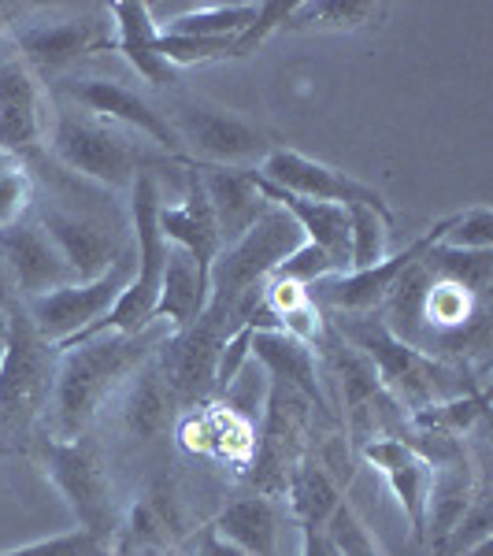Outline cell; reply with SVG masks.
<instances>
[{"label": "cell", "instance_id": "1", "mask_svg": "<svg viewBox=\"0 0 493 556\" xmlns=\"http://www.w3.org/2000/svg\"><path fill=\"white\" fill-rule=\"evenodd\" d=\"M493 253H456L438 241L401 275L387 298V330L442 361L445 349L486 345V293Z\"/></svg>", "mask_w": 493, "mask_h": 556}, {"label": "cell", "instance_id": "27", "mask_svg": "<svg viewBox=\"0 0 493 556\" xmlns=\"http://www.w3.org/2000/svg\"><path fill=\"white\" fill-rule=\"evenodd\" d=\"M152 361H156V356H152ZM152 361L134 375L127 405H123V427H127L134 438H146V442L164 434L175 416V397L164 386V379H160Z\"/></svg>", "mask_w": 493, "mask_h": 556}, {"label": "cell", "instance_id": "16", "mask_svg": "<svg viewBox=\"0 0 493 556\" xmlns=\"http://www.w3.org/2000/svg\"><path fill=\"white\" fill-rule=\"evenodd\" d=\"M0 260L12 275L15 293L26 301L75 282L41 223H15V227L0 230Z\"/></svg>", "mask_w": 493, "mask_h": 556}, {"label": "cell", "instance_id": "15", "mask_svg": "<svg viewBox=\"0 0 493 556\" xmlns=\"http://www.w3.org/2000/svg\"><path fill=\"white\" fill-rule=\"evenodd\" d=\"M49 130L45 97L12 41H0V149L20 156Z\"/></svg>", "mask_w": 493, "mask_h": 556}, {"label": "cell", "instance_id": "6", "mask_svg": "<svg viewBox=\"0 0 493 556\" xmlns=\"http://www.w3.org/2000/svg\"><path fill=\"white\" fill-rule=\"evenodd\" d=\"M301 241L304 235L298 223H293L279 204L267 201V212L260 215L253 227L215 256L212 275H208V308L223 312V316L230 319L235 301L245 298L249 290H260V286L275 275V267H279ZM230 327H235V323H230Z\"/></svg>", "mask_w": 493, "mask_h": 556}, {"label": "cell", "instance_id": "29", "mask_svg": "<svg viewBox=\"0 0 493 556\" xmlns=\"http://www.w3.org/2000/svg\"><path fill=\"white\" fill-rule=\"evenodd\" d=\"M349 212V271H367V267L382 264L390 241L393 215L379 212L371 204H345Z\"/></svg>", "mask_w": 493, "mask_h": 556}, {"label": "cell", "instance_id": "13", "mask_svg": "<svg viewBox=\"0 0 493 556\" xmlns=\"http://www.w3.org/2000/svg\"><path fill=\"white\" fill-rule=\"evenodd\" d=\"M260 178H267L271 186H279L286 193L308 197V201H327V204H371L379 212H390V204L382 201V193L375 186L361 182V178L338 172L330 164H319V160L304 156L298 149H279L275 146L260 160ZM393 215V212H390Z\"/></svg>", "mask_w": 493, "mask_h": 556}, {"label": "cell", "instance_id": "8", "mask_svg": "<svg viewBox=\"0 0 493 556\" xmlns=\"http://www.w3.org/2000/svg\"><path fill=\"white\" fill-rule=\"evenodd\" d=\"M34 453H38L45 479L56 486L64 505L71 508V516L78 519V531L112 545L119 523H115L112 482H108L101 456L89 450L83 438L78 442H64V438H52V434L38 438Z\"/></svg>", "mask_w": 493, "mask_h": 556}, {"label": "cell", "instance_id": "35", "mask_svg": "<svg viewBox=\"0 0 493 556\" xmlns=\"http://www.w3.org/2000/svg\"><path fill=\"white\" fill-rule=\"evenodd\" d=\"M253 334L256 330L241 323V327H235L227 334V342H223L219 361H215V379H212V390L219 393V397L238 382V375L245 371L249 361H253Z\"/></svg>", "mask_w": 493, "mask_h": 556}, {"label": "cell", "instance_id": "12", "mask_svg": "<svg viewBox=\"0 0 493 556\" xmlns=\"http://www.w3.org/2000/svg\"><path fill=\"white\" fill-rule=\"evenodd\" d=\"M445 230H450V215L438 219L434 227H427L416 241H408L401 253L387 256L382 264L367 267V271L334 275V278H327V282L312 286V301H316L319 308H330L334 316H371L375 308L387 304L393 286L401 282V275H405L427 249H434Z\"/></svg>", "mask_w": 493, "mask_h": 556}, {"label": "cell", "instance_id": "9", "mask_svg": "<svg viewBox=\"0 0 493 556\" xmlns=\"http://www.w3.org/2000/svg\"><path fill=\"white\" fill-rule=\"evenodd\" d=\"M49 146L64 167L101 186H112V190L134 186V178L146 172V156L134 149L127 130L112 127L89 112H75V108L56 112Z\"/></svg>", "mask_w": 493, "mask_h": 556}, {"label": "cell", "instance_id": "4", "mask_svg": "<svg viewBox=\"0 0 493 556\" xmlns=\"http://www.w3.org/2000/svg\"><path fill=\"white\" fill-rule=\"evenodd\" d=\"M160 182L152 172H141L130 186V219H134V282L123 290V298L115 301V308L97 323L89 334H141L146 327L156 323V301H160V282H164V264H167V238L160 235ZM75 338V342H83ZM71 342V345H75Z\"/></svg>", "mask_w": 493, "mask_h": 556}, {"label": "cell", "instance_id": "31", "mask_svg": "<svg viewBox=\"0 0 493 556\" xmlns=\"http://www.w3.org/2000/svg\"><path fill=\"white\" fill-rule=\"evenodd\" d=\"M323 534L330 538V545L338 549V556H382L371 527L364 523V516L356 513L349 501H342V505L330 513V519L323 523Z\"/></svg>", "mask_w": 493, "mask_h": 556}, {"label": "cell", "instance_id": "10", "mask_svg": "<svg viewBox=\"0 0 493 556\" xmlns=\"http://www.w3.org/2000/svg\"><path fill=\"white\" fill-rule=\"evenodd\" d=\"M167 123L175 127L182 149L193 152V156H186V160H193V164L245 167V164H253V160H264L267 152L275 149L260 127L208 101L175 104Z\"/></svg>", "mask_w": 493, "mask_h": 556}, {"label": "cell", "instance_id": "33", "mask_svg": "<svg viewBox=\"0 0 493 556\" xmlns=\"http://www.w3.org/2000/svg\"><path fill=\"white\" fill-rule=\"evenodd\" d=\"M156 45H160V56H164L175 71L235 56V41H215V38H182V34H160Z\"/></svg>", "mask_w": 493, "mask_h": 556}, {"label": "cell", "instance_id": "34", "mask_svg": "<svg viewBox=\"0 0 493 556\" xmlns=\"http://www.w3.org/2000/svg\"><path fill=\"white\" fill-rule=\"evenodd\" d=\"M334 275H338L334 260L323 253V249L312 245V241H301V245L275 267L271 278H286V282H298L304 290H312V286L327 282V278H334Z\"/></svg>", "mask_w": 493, "mask_h": 556}, {"label": "cell", "instance_id": "20", "mask_svg": "<svg viewBox=\"0 0 493 556\" xmlns=\"http://www.w3.org/2000/svg\"><path fill=\"white\" fill-rule=\"evenodd\" d=\"M41 227L52 238V245H56V253L67 264L75 282H89V278L104 275L123 253V245L115 241L112 230L93 219H83V215L45 212Z\"/></svg>", "mask_w": 493, "mask_h": 556}, {"label": "cell", "instance_id": "2", "mask_svg": "<svg viewBox=\"0 0 493 556\" xmlns=\"http://www.w3.org/2000/svg\"><path fill=\"white\" fill-rule=\"evenodd\" d=\"M172 338L167 323H152L141 334H89L83 342L56 349L60 361L52 371V438L78 442L97 412L127 375H138Z\"/></svg>", "mask_w": 493, "mask_h": 556}, {"label": "cell", "instance_id": "24", "mask_svg": "<svg viewBox=\"0 0 493 556\" xmlns=\"http://www.w3.org/2000/svg\"><path fill=\"white\" fill-rule=\"evenodd\" d=\"M279 508L267 493H245L212 519L241 556H279Z\"/></svg>", "mask_w": 493, "mask_h": 556}, {"label": "cell", "instance_id": "40", "mask_svg": "<svg viewBox=\"0 0 493 556\" xmlns=\"http://www.w3.org/2000/svg\"><path fill=\"white\" fill-rule=\"evenodd\" d=\"M301 556H338L330 545V538L323 534V527H304L301 531Z\"/></svg>", "mask_w": 493, "mask_h": 556}, {"label": "cell", "instance_id": "23", "mask_svg": "<svg viewBox=\"0 0 493 556\" xmlns=\"http://www.w3.org/2000/svg\"><path fill=\"white\" fill-rule=\"evenodd\" d=\"M253 356L256 364L267 371V379H279L301 393L312 408L327 412V397H323L319 367L312 345L298 342V338L282 334V330H256L253 334Z\"/></svg>", "mask_w": 493, "mask_h": 556}, {"label": "cell", "instance_id": "21", "mask_svg": "<svg viewBox=\"0 0 493 556\" xmlns=\"http://www.w3.org/2000/svg\"><path fill=\"white\" fill-rule=\"evenodd\" d=\"M193 164V160H190ZM197 178L204 186V197L212 204L215 227H219L223 249L230 241H238L249 227L267 212L264 193L256 190L253 172L249 167H208V164H193Z\"/></svg>", "mask_w": 493, "mask_h": 556}, {"label": "cell", "instance_id": "22", "mask_svg": "<svg viewBox=\"0 0 493 556\" xmlns=\"http://www.w3.org/2000/svg\"><path fill=\"white\" fill-rule=\"evenodd\" d=\"M108 15L115 20L112 49L127 56V64L146 78L149 86H167L175 78V67L160 56V26L152 20V4L141 0H115L108 4Z\"/></svg>", "mask_w": 493, "mask_h": 556}, {"label": "cell", "instance_id": "26", "mask_svg": "<svg viewBox=\"0 0 493 556\" xmlns=\"http://www.w3.org/2000/svg\"><path fill=\"white\" fill-rule=\"evenodd\" d=\"M286 505H290V516L304 527H323L330 519L338 505H342V482L327 471V464L312 460V456H301L298 464L286 475Z\"/></svg>", "mask_w": 493, "mask_h": 556}, {"label": "cell", "instance_id": "3", "mask_svg": "<svg viewBox=\"0 0 493 556\" xmlns=\"http://www.w3.org/2000/svg\"><path fill=\"white\" fill-rule=\"evenodd\" d=\"M338 334L375 367L382 390L401 408H408V416H416V412L430 405H442V401L464 397V393H475L468 382V367L438 361V356H427L419 349L405 345L401 338L390 334L382 319L338 316ZM479 390H486V386H479Z\"/></svg>", "mask_w": 493, "mask_h": 556}, {"label": "cell", "instance_id": "28", "mask_svg": "<svg viewBox=\"0 0 493 556\" xmlns=\"http://www.w3.org/2000/svg\"><path fill=\"white\" fill-rule=\"evenodd\" d=\"M253 20H256V4H182L172 23H160V34L238 41L253 26Z\"/></svg>", "mask_w": 493, "mask_h": 556}, {"label": "cell", "instance_id": "25", "mask_svg": "<svg viewBox=\"0 0 493 556\" xmlns=\"http://www.w3.org/2000/svg\"><path fill=\"white\" fill-rule=\"evenodd\" d=\"M204 308H208V278L201 275L193 256L172 245L164 264V282H160L156 323H167L172 334H178V330L193 327L204 316Z\"/></svg>", "mask_w": 493, "mask_h": 556}, {"label": "cell", "instance_id": "43", "mask_svg": "<svg viewBox=\"0 0 493 556\" xmlns=\"http://www.w3.org/2000/svg\"><path fill=\"white\" fill-rule=\"evenodd\" d=\"M460 556H493V538H490V542L471 545V549H468V553H460Z\"/></svg>", "mask_w": 493, "mask_h": 556}, {"label": "cell", "instance_id": "5", "mask_svg": "<svg viewBox=\"0 0 493 556\" xmlns=\"http://www.w3.org/2000/svg\"><path fill=\"white\" fill-rule=\"evenodd\" d=\"M52 349L34 330L20 304L8 308V338L0 349V442L20 445L30 438L34 424L49 408L52 393Z\"/></svg>", "mask_w": 493, "mask_h": 556}, {"label": "cell", "instance_id": "36", "mask_svg": "<svg viewBox=\"0 0 493 556\" xmlns=\"http://www.w3.org/2000/svg\"><path fill=\"white\" fill-rule=\"evenodd\" d=\"M0 556H108V542L86 534V531H67L45 542L20 545V549H4Z\"/></svg>", "mask_w": 493, "mask_h": 556}, {"label": "cell", "instance_id": "32", "mask_svg": "<svg viewBox=\"0 0 493 556\" xmlns=\"http://www.w3.org/2000/svg\"><path fill=\"white\" fill-rule=\"evenodd\" d=\"M442 245L456 249V253H493V212L486 204H475L468 212L450 215Z\"/></svg>", "mask_w": 493, "mask_h": 556}, {"label": "cell", "instance_id": "45", "mask_svg": "<svg viewBox=\"0 0 493 556\" xmlns=\"http://www.w3.org/2000/svg\"><path fill=\"white\" fill-rule=\"evenodd\" d=\"M0 30H4V20H0Z\"/></svg>", "mask_w": 493, "mask_h": 556}, {"label": "cell", "instance_id": "42", "mask_svg": "<svg viewBox=\"0 0 493 556\" xmlns=\"http://www.w3.org/2000/svg\"><path fill=\"white\" fill-rule=\"evenodd\" d=\"M15 167H20V156H12V152H4V149H0V182H4V178L12 175Z\"/></svg>", "mask_w": 493, "mask_h": 556}, {"label": "cell", "instance_id": "38", "mask_svg": "<svg viewBox=\"0 0 493 556\" xmlns=\"http://www.w3.org/2000/svg\"><path fill=\"white\" fill-rule=\"evenodd\" d=\"M30 204H34V182L23 167H15V172L0 182V230L15 227V223H26Z\"/></svg>", "mask_w": 493, "mask_h": 556}, {"label": "cell", "instance_id": "7", "mask_svg": "<svg viewBox=\"0 0 493 556\" xmlns=\"http://www.w3.org/2000/svg\"><path fill=\"white\" fill-rule=\"evenodd\" d=\"M134 267H138V256H134V245H127L104 275L89 278V282L56 286L41 298H30L23 304L26 319L52 349H64L75 338H83L86 330H93L115 308L123 290L134 282Z\"/></svg>", "mask_w": 493, "mask_h": 556}, {"label": "cell", "instance_id": "17", "mask_svg": "<svg viewBox=\"0 0 493 556\" xmlns=\"http://www.w3.org/2000/svg\"><path fill=\"white\" fill-rule=\"evenodd\" d=\"M364 464H371L382 479L390 482L401 513L408 519V531L416 542H424V519H427V493H430V460L419 450H412L401 438H375L361 445Z\"/></svg>", "mask_w": 493, "mask_h": 556}, {"label": "cell", "instance_id": "30", "mask_svg": "<svg viewBox=\"0 0 493 556\" xmlns=\"http://www.w3.org/2000/svg\"><path fill=\"white\" fill-rule=\"evenodd\" d=\"M375 15L379 8L364 0H316V4H293L286 30H356Z\"/></svg>", "mask_w": 493, "mask_h": 556}, {"label": "cell", "instance_id": "19", "mask_svg": "<svg viewBox=\"0 0 493 556\" xmlns=\"http://www.w3.org/2000/svg\"><path fill=\"white\" fill-rule=\"evenodd\" d=\"M20 49L23 64L34 71V78H52L75 60H83L86 52L104 49V38L97 34L93 23L86 20H56V23H34L12 38Z\"/></svg>", "mask_w": 493, "mask_h": 556}, {"label": "cell", "instance_id": "44", "mask_svg": "<svg viewBox=\"0 0 493 556\" xmlns=\"http://www.w3.org/2000/svg\"><path fill=\"white\" fill-rule=\"evenodd\" d=\"M4 338H8V308H0V349H4Z\"/></svg>", "mask_w": 493, "mask_h": 556}, {"label": "cell", "instance_id": "11", "mask_svg": "<svg viewBox=\"0 0 493 556\" xmlns=\"http://www.w3.org/2000/svg\"><path fill=\"white\" fill-rule=\"evenodd\" d=\"M230 330L235 327L223 312L204 308V316L193 327L178 330L164 342V349L156 353V371L172 390L175 405H193L212 393L215 361H219V349Z\"/></svg>", "mask_w": 493, "mask_h": 556}, {"label": "cell", "instance_id": "18", "mask_svg": "<svg viewBox=\"0 0 493 556\" xmlns=\"http://www.w3.org/2000/svg\"><path fill=\"white\" fill-rule=\"evenodd\" d=\"M178 164L186 167V197L178 204L160 208V235L167 238V245L193 256V264L208 278L215 256L223 253V238H219V227H215L212 204H208V197H204V186H201V178H197L193 164L186 156L178 160Z\"/></svg>", "mask_w": 493, "mask_h": 556}, {"label": "cell", "instance_id": "41", "mask_svg": "<svg viewBox=\"0 0 493 556\" xmlns=\"http://www.w3.org/2000/svg\"><path fill=\"white\" fill-rule=\"evenodd\" d=\"M15 304V286H12V275H8L4 260H0V308H12Z\"/></svg>", "mask_w": 493, "mask_h": 556}, {"label": "cell", "instance_id": "37", "mask_svg": "<svg viewBox=\"0 0 493 556\" xmlns=\"http://www.w3.org/2000/svg\"><path fill=\"white\" fill-rule=\"evenodd\" d=\"M290 12H293V4H282V0H264V4H256V20L235 41V56H249V52H256L260 45L271 38V34L286 30V23H290Z\"/></svg>", "mask_w": 493, "mask_h": 556}, {"label": "cell", "instance_id": "39", "mask_svg": "<svg viewBox=\"0 0 493 556\" xmlns=\"http://www.w3.org/2000/svg\"><path fill=\"white\" fill-rule=\"evenodd\" d=\"M182 556H241V553L208 523V527H201V531H197L190 542L182 545Z\"/></svg>", "mask_w": 493, "mask_h": 556}, {"label": "cell", "instance_id": "14", "mask_svg": "<svg viewBox=\"0 0 493 556\" xmlns=\"http://www.w3.org/2000/svg\"><path fill=\"white\" fill-rule=\"evenodd\" d=\"M71 101H78V108L97 119L112 123V127L141 134L152 146L167 149L175 160H182V141H178L175 127L167 123V112H160L156 104H149L138 89L115 83V78H83V83L67 86Z\"/></svg>", "mask_w": 493, "mask_h": 556}]
</instances>
